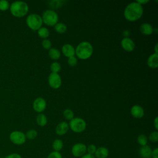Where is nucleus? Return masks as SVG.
I'll use <instances>...</instances> for the list:
<instances>
[{"instance_id": "nucleus-33", "label": "nucleus", "mask_w": 158, "mask_h": 158, "mask_svg": "<svg viewBox=\"0 0 158 158\" xmlns=\"http://www.w3.org/2000/svg\"><path fill=\"white\" fill-rule=\"evenodd\" d=\"M51 42L48 39H44L42 41V46L44 49H49L50 48H51Z\"/></svg>"}, {"instance_id": "nucleus-38", "label": "nucleus", "mask_w": 158, "mask_h": 158, "mask_svg": "<svg viewBox=\"0 0 158 158\" xmlns=\"http://www.w3.org/2000/svg\"><path fill=\"white\" fill-rule=\"evenodd\" d=\"M80 158H95V157L94 156V155H91V154H85V155H83V156H81Z\"/></svg>"}, {"instance_id": "nucleus-28", "label": "nucleus", "mask_w": 158, "mask_h": 158, "mask_svg": "<svg viewBox=\"0 0 158 158\" xmlns=\"http://www.w3.org/2000/svg\"><path fill=\"white\" fill-rule=\"evenodd\" d=\"M10 7L9 2L6 0H0V10L2 11L7 10Z\"/></svg>"}, {"instance_id": "nucleus-41", "label": "nucleus", "mask_w": 158, "mask_h": 158, "mask_svg": "<svg viewBox=\"0 0 158 158\" xmlns=\"http://www.w3.org/2000/svg\"><path fill=\"white\" fill-rule=\"evenodd\" d=\"M157 43L156 44V46H155V51H156L155 53H156V54H157Z\"/></svg>"}, {"instance_id": "nucleus-11", "label": "nucleus", "mask_w": 158, "mask_h": 158, "mask_svg": "<svg viewBox=\"0 0 158 158\" xmlns=\"http://www.w3.org/2000/svg\"><path fill=\"white\" fill-rule=\"evenodd\" d=\"M121 46L123 49L127 51H132L135 48L134 41L129 37L123 38L121 41Z\"/></svg>"}, {"instance_id": "nucleus-24", "label": "nucleus", "mask_w": 158, "mask_h": 158, "mask_svg": "<svg viewBox=\"0 0 158 158\" xmlns=\"http://www.w3.org/2000/svg\"><path fill=\"white\" fill-rule=\"evenodd\" d=\"M148 141V137L144 134H141L138 135V136L137 137V142L141 146L147 145Z\"/></svg>"}, {"instance_id": "nucleus-40", "label": "nucleus", "mask_w": 158, "mask_h": 158, "mask_svg": "<svg viewBox=\"0 0 158 158\" xmlns=\"http://www.w3.org/2000/svg\"><path fill=\"white\" fill-rule=\"evenodd\" d=\"M136 2L142 5V4H146L149 2V0H137Z\"/></svg>"}, {"instance_id": "nucleus-34", "label": "nucleus", "mask_w": 158, "mask_h": 158, "mask_svg": "<svg viewBox=\"0 0 158 158\" xmlns=\"http://www.w3.org/2000/svg\"><path fill=\"white\" fill-rule=\"evenodd\" d=\"M47 158H62V156L60 152L52 151L49 154Z\"/></svg>"}, {"instance_id": "nucleus-26", "label": "nucleus", "mask_w": 158, "mask_h": 158, "mask_svg": "<svg viewBox=\"0 0 158 158\" xmlns=\"http://www.w3.org/2000/svg\"><path fill=\"white\" fill-rule=\"evenodd\" d=\"M64 117L69 120H71L73 118H74V113L73 110L70 109H66L64 110L63 112Z\"/></svg>"}, {"instance_id": "nucleus-16", "label": "nucleus", "mask_w": 158, "mask_h": 158, "mask_svg": "<svg viewBox=\"0 0 158 158\" xmlns=\"http://www.w3.org/2000/svg\"><path fill=\"white\" fill-rule=\"evenodd\" d=\"M109 150L107 148L104 146L99 147L94 154L95 158H107L109 156Z\"/></svg>"}, {"instance_id": "nucleus-32", "label": "nucleus", "mask_w": 158, "mask_h": 158, "mask_svg": "<svg viewBox=\"0 0 158 158\" xmlns=\"http://www.w3.org/2000/svg\"><path fill=\"white\" fill-rule=\"evenodd\" d=\"M77 62H78L77 59V57L75 56H71V57H69L68 60H67V62H68L69 65H70V66H75V65H76L77 64Z\"/></svg>"}, {"instance_id": "nucleus-15", "label": "nucleus", "mask_w": 158, "mask_h": 158, "mask_svg": "<svg viewBox=\"0 0 158 158\" xmlns=\"http://www.w3.org/2000/svg\"><path fill=\"white\" fill-rule=\"evenodd\" d=\"M152 151V149L149 146L145 145L141 146L139 150V154L141 158H151Z\"/></svg>"}, {"instance_id": "nucleus-25", "label": "nucleus", "mask_w": 158, "mask_h": 158, "mask_svg": "<svg viewBox=\"0 0 158 158\" xmlns=\"http://www.w3.org/2000/svg\"><path fill=\"white\" fill-rule=\"evenodd\" d=\"M37 135H38L37 131L35 130H33V129L28 130L25 134L26 138L30 139V140H32V139H34L35 138H36Z\"/></svg>"}, {"instance_id": "nucleus-31", "label": "nucleus", "mask_w": 158, "mask_h": 158, "mask_svg": "<svg viewBox=\"0 0 158 158\" xmlns=\"http://www.w3.org/2000/svg\"><path fill=\"white\" fill-rule=\"evenodd\" d=\"M96 149H97V148L94 144H91L88 145V146H86V152L89 154L94 155L96 151Z\"/></svg>"}, {"instance_id": "nucleus-6", "label": "nucleus", "mask_w": 158, "mask_h": 158, "mask_svg": "<svg viewBox=\"0 0 158 158\" xmlns=\"http://www.w3.org/2000/svg\"><path fill=\"white\" fill-rule=\"evenodd\" d=\"M69 125L73 131L75 133H81L85 130L86 124L83 118L75 117L70 120Z\"/></svg>"}, {"instance_id": "nucleus-3", "label": "nucleus", "mask_w": 158, "mask_h": 158, "mask_svg": "<svg viewBox=\"0 0 158 158\" xmlns=\"http://www.w3.org/2000/svg\"><path fill=\"white\" fill-rule=\"evenodd\" d=\"M10 12L12 15L17 17L25 16L28 11V4L22 1H16L10 5Z\"/></svg>"}, {"instance_id": "nucleus-20", "label": "nucleus", "mask_w": 158, "mask_h": 158, "mask_svg": "<svg viewBox=\"0 0 158 158\" xmlns=\"http://www.w3.org/2000/svg\"><path fill=\"white\" fill-rule=\"evenodd\" d=\"M48 54H49V56L52 59H54V60H57L60 57V52L59 50L57 48H50L49 50Z\"/></svg>"}, {"instance_id": "nucleus-37", "label": "nucleus", "mask_w": 158, "mask_h": 158, "mask_svg": "<svg viewBox=\"0 0 158 158\" xmlns=\"http://www.w3.org/2000/svg\"><path fill=\"white\" fill-rule=\"evenodd\" d=\"M123 35L125 36V38H128L130 35V31L128 30H125L123 32Z\"/></svg>"}, {"instance_id": "nucleus-17", "label": "nucleus", "mask_w": 158, "mask_h": 158, "mask_svg": "<svg viewBox=\"0 0 158 158\" xmlns=\"http://www.w3.org/2000/svg\"><path fill=\"white\" fill-rule=\"evenodd\" d=\"M147 64L151 68H157L158 66V55L156 53L151 54L147 60Z\"/></svg>"}, {"instance_id": "nucleus-19", "label": "nucleus", "mask_w": 158, "mask_h": 158, "mask_svg": "<svg viewBox=\"0 0 158 158\" xmlns=\"http://www.w3.org/2000/svg\"><path fill=\"white\" fill-rule=\"evenodd\" d=\"M63 146H64L63 141L60 139H55L53 141L52 144V147L54 151H57V152H60V151L62 149Z\"/></svg>"}, {"instance_id": "nucleus-30", "label": "nucleus", "mask_w": 158, "mask_h": 158, "mask_svg": "<svg viewBox=\"0 0 158 158\" xmlns=\"http://www.w3.org/2000/svg\"><path fill=\"white\" fill-rule=\"evenodd\" d=\"M149 139L152 143H157L158 141V132L157 131L151 132L149 136Z\"/></svg>"}, {"instance_id": "nucleus-23", "label": "nucleus", "mask_w": 158, "mask_h": 158, "mask_svg": "<svg viewBox=\"0 0 158 158\" xmlns=\"http://www.w3.org/2000/svg\"><path fill=\"white\" fill-rule=\"evenodd\" d=\"M38 36L41 38L46 39L49 35V31L48 28L45 27H41L38 30Z\"/></svg>"}, {"instance_id": "nucleus-8", "label": "nucleus", "mask_w": 158, "mask_h": 158, "mask_svg": "<svg viewBox=\"0 0 158 158\" xmlns=\"http://www.w3.org/2000/svg\"><path fill=\"white\" fill-rule=\"evenodd\" d=\"M72 155L75 157H81L86 152V146L82 143L75 144L71 149Z\"/></svg>"}, {"instance_id": "nucleus-39", "label": "nucleus", "mask_w": 158, "mask_h": 158, "mask_svg": "<svg viewBox=\"0 0 158 158\" xmlns=\"http://www.w3.org/2000/svg\"><path fill=\"white\" fill-rule=\"evenodd\" d=\"M157 120H158V117H156L154 120V127L156 128V130H158V122H157Z\"/></svg>"}, {"instance_id": "nucleus-27", "label": "nucleus", "mask_w": 158, "mask_h": 158, "mask_svg": "<svg viewBox=\"0 0 158 158\" xmlns=\"http://www.w3.org/2000/svg\"><path fill=\"white\" fill-rule=\"evenodd\" d=\"M60 64L58 62H54L50 65V69L54 73H58L60 70Z\"/></svg>"}, {"instance_id": "nucleus-36", "label": "nucleus", "mask_w": 158, "mask_h": 158, "mask_svg": "<svg viewBox=\"0 0 158 158\" xmlns=\"http://www.w3.org/2000/svg\"><path fill=\"white\" fill-rule=\"evenodd\" d=\"M151 157L152 158H158V148H156L152 151L151 153Z\"/></svg>"}, {"instance_id": "nucleus-2", "label": "nucleus", "mask_w": 158, "mask_h": 158, "mask_svg": "<svg viewBox=\"0 0 158 158\" xmlns=\"http://www.w3.org/2000/svg\"><path fill=\"white\" fill-rule=\"evenodd\" d=\"M75 49L76 55L81 59H86L90 57L93 52V46L86 41L80 43Z\"/></svg>"}, {"instance_id": "nucleus-29", "label": "nucleus", "mask_w": 158, "mask_h": 158, "mask_svg": "<svg viewBox=\"0 0 158 158\" xmlns=\"http://www.w3.org/2000/svg\"><path fill=\"white\" fill-rule=\"evenodd\" d=\"M65 2L64 1H49V6L53 8H57L63 5Z\"/></svg>"}, {"instance_id": "nucleus-35", "label": "nucleus", "mask_w": 158, "mask_h": 158, "mask_svg": "<svg viewBox=\"0 0 158 158\" xmlns=\"http://www.w3.org/2000/svg\"><path fill=\"white\" fill-rule=\"evenodd\" d=\"M5 158H22V156L18 153H11L7 155Z\"/></svg>"}, {"instance_id": "nucleus-1", "label": "nucleus", "mask_w": 158, "mask_h": 158, "mask_svg": "<svg viewBox=\"0 0 158 158\" xmlns=\"http://www.w3.org/2000/svg\"><path fill=\"white\" fill-rule=\"evenodd\" d=\"M124 16L129 21L138 20L143 14V8L141 4L136 1L129 3L125 8Z\"/></svg>"}, {"instance_id": "nucleus-12", "label": "nucleus", "mask_w": 158, "mask_h": 158, "mask_svg": "<svg viewBox=\"0 0 158 158\" xmlns=\"http://www.w3.org/2000/svg\"><path fill=\"white\" fill-rule=\"evenodd\" d=\"M69 128V123L65 121H62L57 125L56 127V133L60 136L64 135L68 131Z\"/></svg>"}, {"instance_id": "nucleus-10", "label": "nucleus", "mask_w": 158, "mask_h": 158, "mask_svg": "<svg viewBox=\"0 0 158 158\" xmlns=\"http://www.w3.org/2000/svg\"><path fill=\"white\" fill-rule=\"evenodd\" d=\"M46 107V102L43 98L39 97L35 99L33 103V109L38 112H43Z\"/></svg>"}, {"instance_id": "nucleus-4", "label": "nucleus", "mask_w": 158, "mask_h": 158, "mask_svg": "<svg viewBox=\"0 0 158 158\" xmlns=\"http://www.w3.org/2000/svg\"><path fill=\"white\" fill-rule=\"evenodd\" d=\"M28 27L33 30H38L43 24L42 17L38 14H30L26 19Z\"/></svg>"}, {"instance_id": "nucleus-7", "label": "nucleus", "mask_w": 158, "mask_h": 158, "mask_svg": "<svg viewBox=\"0 0 158 158\" xmlns=\"http://www.w3.org/2000/svg\"><path fill=\"white\" fill-rule=\"evenodd\" d=\"M10 141L15 145H22L26 141L25 134L20 131H14L9 135Z\"/></svg>"}, {"instance_id": "nucleus-13", "label": "nucleus", "mask_w": 158, "mask_h": 158, "mask_svg": "<svg viewBox=\"0 0 158 158\" xmlns=\"http://www.w3.org/2000/svg\"><path fill=\"white\" fill-rule=\"evenodd\" d=\"M62 52L66 57H70L75 54V49L74 47L69 43L64 44L62 47Z\"/></svg>"}, {"instance_id": "nucleus-14", "label": "nucleus", "mask_w": 158, "mask_h": 158, "mask_svg": "<svg viewBox=\"0 0 158 158\" xmlns=\"http://www.w3.org/2000/svg\"><path fill=\"white\" fill-rule=\"evenodd\" d=\"M131 115L135 118H141L144 114V110L143 108L139 105H134L131 107L130 110Z\"/></svg>"}, {"instance_id": "nucleus-21", "label": "nucleus", "mask_w": 158, "mask_h": 158, "mask_svg": "<svg viewBox=\"0 0 158 158\" xmlns=\"http://www.w3.org/2000/svg\"><path fill=\"white\" fill-rule=\"evenodd\" d=\"M36 122L41 127L45 126L48 122L46 116L43 114H39L36 117Z\"/></svg>"}, {"instance_id": "nucleus-9", "label": "nucleus", "mask_w": 158, "mask_h": 158, "mask_svg": "<svg viewBox=\"0 0 158 158\" xmlns=\"http://www.w3.org/2000/svg\"><path fill=\"white\" fill-rule=\"evenodd\" d=\"M48 83L52 88L57 89L61 85V77L57 73L51 72L48 77Z\"/></svg>"}, {"instance_id": "nucleus-5", "label": "nucleus", "mask_w": 158, "mask_h": 158, "mask_svg": "<svg viewBox=\"0 0 158 158\" xmlns=\"http://www.w3.org/2000/svg\"><path fill=\"white\" fill-rule=\"evenodd\" d=\"M43 22L49 26L55 25L58 21V15L56 11L52 9L46 10L42 15Z\"/></svg>"}, {"instance_id": "nucleus-18", "label": "nucleus", "mask_w": 158, "mask_h": 158, "mask_svg": "<svg viewBox=\"0 0 158 158\" xmlns=\"http://www.w3.org/2000/svg\"><path fill=\"white\" fill-rule=\"evenodd\" d=\"M141 32L145 35H149L152 34L154 31V28L152 25L149 23H143L139 27Z\"/></svg>"}, {"instance_id": "nucleus-22", "label": "nucleus", "mask_w": 158, "mask_h": 158, "mask_svg": "<svg viewBox=\"0 0 158 158\" xmlns=\"http://www.w3.org/2000/svg\"><path fill=\"white\" fill-rule=\"evenodd\" d=\"M55 30L59 33H63L66 31L67 27L66 25L62 22H57L54 25Z\"/></svg>"}]
</instances>
